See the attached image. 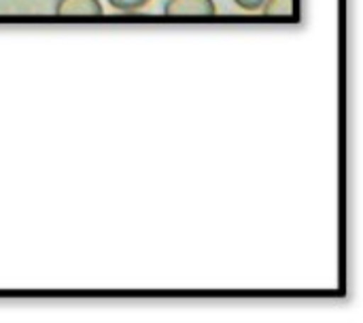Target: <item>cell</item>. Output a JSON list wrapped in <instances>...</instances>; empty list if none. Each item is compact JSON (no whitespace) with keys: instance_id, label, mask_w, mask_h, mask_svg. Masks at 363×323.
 <instances>
[{"instance_id":"3","label":"cell","mask_w":363,"mask_h":323,"mask_svg":"<svg viewBox=\"0 0 363 323\" xmlns=\"http://www.w3.org/2000/svg\"><path fill=\"white\" fill-rule=\"evenodd\" d=\"M259 9L264 15L289 17V15H294V0H264V4Z\"/></svg>"},{"instance_id":"4","label":"cell","mask_w":363,"mask_h":323,"mask_svg":"<svg viewBox=\"0 0 363 323\" xmlns=\"http://www.w3.org/2000/svg\"><path fill=\"white\" fill-rule=\"evenodd\" d=\"M149 0H108V4L117 11H123V13H130V11H138L147 4Z\"/></svg>"},{"instance_id":"2","label":"cell","mask_w":363,"mask_h":323,"mask_svg":"<svg viewBox=\"0 0 363 323\" xmlns=\"http://www.w3.org/2000/svg\"><path fill=\"white\" fill-rule=\"evenodd\" d=\"M53 11L57 15H66V17H89V15H102L104 6L100 0H57Z\"/></svg>"},{"instance_id":"1","label":"cell","mask_w":363,"mask_h":323,"mask_svg":"<svg viewBox=\"0 0 363 323\" xmlns=\"http://www.w3.org/2000/svg\"><path fill=\"white\" fill-rule=\"evenodd\" d=\"M217 13L215 0H166L164 15L168 17H211Z\"/></svg>"},{"instance_id":"5","label":"cell","mask_w":363,"mask_h":323,"mask_svg":"<svg viewBox=\"0 0 363 323\" xmlns=\"http://www.w3.org/2000/svg\"><path fill=\"white\" fill-rule=\"evenodd\" d=\"M234 2L245 11H259V6L264 4V0H234Z\"/></svg>"}]
</instances>
